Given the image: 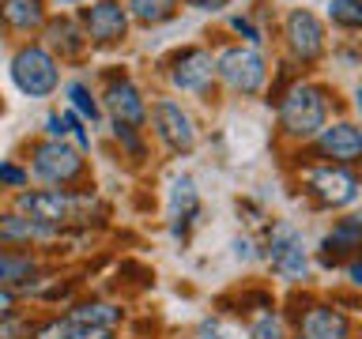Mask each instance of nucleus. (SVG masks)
Segmentation results:
<instances>
[{
    "label": "nucleus",
    "mask_w": 362,
    "mask_h": 339,
    "mask_svg": "<svg viewBox=\"0 0 362 339\" xmlns=\"http://www.w3.org/2000/svg\"><path fill=\"white\" fill-rule=\"evenodd\" d=\"M276 121L279 136L291 143H313L317 132L332 121V90L325 83L294 76L276 98Z\"/></svg>",
    "instance_id": "1"
},
{
    "label": "nucleus",
    "mask_w": 362,
    "mask_h": 339,
    "mask_svg": "<svg viewBox=\"0 0 362 339\" xmlns=\"http://www.w3.org/2000/svg\"><path fill=\"white\" fill-rule=\"evenodd\" d=\"M23 166L38 181H45L49 189H72L87 177L83 151L68 140H49V136H42V140H34L27 147V162Z\"/></svg>",
    "instance_id": "2"
},
{
    "label": "nucleus",
    "mask_w": 362,
    "mask_h": 339,
    "mask_svg": "<svg viewBox=\"0 0 362 339\" xmlns=\"http://www.w3.org/2000/svg\"><path fill=\"white\" fill-rule=\"evenodd\" d=\"M268 76H272L268 56L260 53L257 45L234 42V45H223V49L215 53V79L238 98L260 95V90L268 87Z\"/></svg>",
    "instance_id": "3"
},
{
    "label": "nucleus",
    "mask_w": 362,
    "mask_h": 339,
    "mask_svg": "<svg viewBox=\"0 0 362 339\" xmlns=\"http://www.w3.org/2000/svg\"><path fill=\"white\" fill-rule=\"evenodd\" d=\"M279 38H283L287 64L294 68V72L313 68L328 53V27H325V19L310 8H291L279 23Z\"/></svg>",
    "instance_id": "4"
},
{
    "label": "nucleus",
    "mask_w": 362,
    "mask_h": 339,
    "mask_svg": "<svg viewBox=\"0 0 362 339\" xmlns=\"http://www.w3.org/2000/svg\"><path fill=\"white\" fill-rule=\"evenodd\" d=\"M8 72L27 98H49L61 87V61L42 42H19L8 56Z\"/></svg>",
    "instance_id": "5"
},
{
    "label": "nucleus",
    "mask_w": 362,
    "mask_h": 339,
    "mask_svg": "<svg viewBox=\"0 0 362 339\" xmlns=\"http://www.w3.org/2000/svg\"><path fill=\"white\" fill-rule=\"evenodd\" d=\"M90 203V192H72V189H23L16 192V211L27 219L64 230L72 222H83V208Z\"/></svg>",
    "instance_id": "6"
},
{
    "label": "nucleus",
    "mask_w": 362,
    "mask_h": 339,
    "mask_svg": "<svg viewBox=\"0 0 362 339\" xmlns=\"http://www.w3.org/2000/svg\"><path fill=\"white\" fill-rule=\"evenodd\" d=\"M98 102H102V113H110L113 124H129V129L147 132V95L124 68H106L102 72Z\"/></svg>",
    "instance_id": "7"
},
{
    "label": "nucleus",
    "mask_w": 362,
    "mask_h": 339,
    "mask_svg": "<svg viewBox=\"0 0 362 339\" xmlns=\"http://www.w3.org/2000/svg\"><path fill=\"white\" fill-rule=\"evenodd\" d=\"M147 129L158 140V147H166L170 155H189L200 143V129L192 121V113L170 95H158L147 102Z\"/></svg>",
    "instance_id": "8"
},
{
    "label": "nucleus",
    "mask_w": 362,
    "mask_h": 339,
    "mask_svg": "<svg viewBox=\"0 0 362 339\" xmlns=\"http://www.w3.org/2000/svg\"><path fill=\"white\" fill-rule=\"evenodd\" d=\"M163 76L177 95H192V98L211 95V87L219 83L215 79V53L208 45H181V49H174L163 61Z\"/></svg>",
    "instance_id": "9"
},
{
    "label": "nucleus",
    "mask_w": 362,
    "mask_h": 339,
    "mask_svg": "<svg viewBox=\"0 0 362 339\" xmlns=\"http://www.w3.org/2000/svg\"><path fill=\"white\" fill-rule=\"evenodd\" d=\"M302 185L317 208L332 211V208H347L358 200L362 192V177L351 166H336V162H310L302 170Z\"/></svg>",
    "instance_id": "10"
},
{
    "label": "nucleus",
    "mask_w": 362,
    "mask_h": 339,
    "mask_svg": "<svg viewBox=\"0 0 362 339\" xmlns=\"http://www.w3.org/2000/svg\"><path fill=\"white\" fill-rule=\"evenodd\" d=\"M264 260L287 282H302L310 275V249H305L302 234L291 222H272V230L264 237Z\"/></svg>",
    "instance_id": "11"
},
{
    "label": "nucleus",
    "mask_w": 362,
    "mask_h": 339,
    "mask_svg": "<svg viewBox=\"0 0 362 339\" xmlns=\"http://www.w3.org/2000/svg\"><path fill=\"white\" fill-rule=\"evenodd\" d=\"M79 27H83L90 49H117L129 38V11H124L121 0H90L87 8H79Z\"/></svg>",
    "instance_id": "12"
},
{
    "label": "nucleus",
    "mask_w": 362,
    "mask_h": 339,
    "mask_svg": "<svg viewBox=\"0 0 362 339\" xmlns=\"http://www.w3.org/2000/svg\"><path fill=\"white\" fill-rule=\"evenodd\" d=\"M317 162H336V166H355L362 162V124L351 117L328 121L313 140Z\"/></svg>",
    "instance_id": "13"
},
{
    "label": "nucleus",
    "mask_w": 362,
    "mask_h": 339,
    "mask_svg": "<svg viewBox=\"0 0 362 339\" xmlns=\"http://www.w3.org/2000/svg\"><path fill=\"white\" fill-rule=\"evenodd\" d=\"M38 42L61 64H79V61H87V53H90V42H87V34H83L76 16H49L42 34H38Z\"/></svg>",
    "instance_id": "14"
},
{
    "label": "nucleus",
    "mask_w": 362,
    "mask_h": 339,
    "mask_svg": "<svg viewBox=\"0 0 362 339\" xmlns=\"http://www.w3.org/2000/svg\"><path fill=\"white\" fill-rule=\"evenodd\" d=\"M49 19V0H0V30L19 42H34Z\"/></svg>",
    "instance_id": "15"
},
{
    "label": "nucleus",
    "mask_w": 362,
    "mask_h": 339,
    "mask_svg": "<svg viewBox=\"0 0 362 339\" xmlns=\"http://www.w3.org/2000/svg\"><path fill=\"white\" fill-rule=\"evenodd\" d=\"M294 339H351V321L336 305L313 302L294 324Z\"/></svg>",
    "instance_id": "16"
},
{
    "label": "nucleus",
    "mask_w": 362,
    "mask_h": 339,
    "mask_svg": "<svg viewBox=\"0 0 362 339\" xmlns=\"http://www.w3.org/2000/svg\"><path fill=\"white\" fill-rule=\"evenodd\" d=\"M362 253V215H347V219H336L332 230L321 237V264L336 268V264H347Z\"/></svg>",
    "instance_id": "17"
},
{
    "label": "nucleus",
    "mask_w": 362,
    "mask_h": 339,
    "mask_svg": "<svg viewBox=\"0 0 362 339\" xmlns=\"http://www.w3.org/2000/svg\"><path fill=\"white\" fill-rule=\"evenodd\" d=\"M64 230H53V226H42L27 219L23 211H0V245L8 249H30V245H42V242H57Z\"/></svg>",
    "instance_id": "18"
},
{
    "label": "nucleus",
    "mask_w": 362,
    "mask_h": 339,
    "mask_svg": "<svg viewBox=\"0 0 362 339\" xmlns=\"http://www.w3.org/2000/svg\"><path fill=\"white\" fill-rule=\"evenodd\" d=\"M197 219H200L197 181L192 177H174V185H170V234L185 242L189 230L197 226Z\"/></svg>",
    "instance_id": "19"
},
{
    "label": "nucleus",
    "mask_w": 362,
    "mask_h": 339,
    "mask_svg": "<svg viewBox=\"0 0 362 339\" xmlns=\"http://www.w3.org/2000/svg\"><path fill=\"white\" fill-rule=\"evenodd\" d=\"M68 321L72 324H87V328H113L124 321V309L117 302H102V298H90V302H76L68 309Z\"/></svg>",
    "instance_id": "20"
},
{
    "label": "nucleus",
    "mask_w": 362,
    "mask_h": 339,
    "mask_svg": "<svg viewBox=\"0 0 362 339\" xmlns=\"http://www.w3.org/2000/svg\"><path fill=\"white\" fill-rule=\"evenodd\" d=\"M34 271H38V256L30 249H8L0 245V287H11L19 290Z\"/></svg>",
    "instance_id": "21"
},
{
    "label": "nucleus",
    "mask_w": 362,
    "mask_h": 339,
    "mask_svg": "<svg viewBox=\"0 0 362 339\" xmlns=\"http://www.w3.org/2000/svg\"><path fill=\"white\" fill-rule=\"evenodd\" d=\"M124 11H129L132 23H140V27H163L170 23L181 11V0H121Z\"/></svg>",
    "instance_id": "22"
},
{
    "label": "nucleus",
    "mask_w": 362,
    "mask_h": 339,
    "mask_svg": "<svg viewBox=\"0 0 362 339\" xmlns=\"http://www.w3.org/2000/svg\"><path fill=\"white\" fill-rule=\"evenodd\" d=\"M68 95V109L79 113L87 124H98L102 121V102H98V90L87 83V79H72V83L64 87Z\"/></svg>",
    "instance_id": "23"
},
{
    "label": "nucleus",
    "mask_w": 362,
    "mask_h": 339,
    "mask_svg": "<svg viewBox=\"0 0 362 339\" xmlns=\"http://www.w3.org/2000/svg\"><path fill=\"white\" fill-rule=\"evenodd\" d=\"M328 23L339 30L362 34V0H328Z\"/></svg>",
    "instance_id": "24"
},
{
    "label": "nucleus",
    "mask_w": 362,
    "mask_h": 339,
    "mask_svg": "<svg viewBox=\"0 0 362 339\" xmlns=\"http://www.w3.org/2000/svg\"><path fill=\"white\" fill-rule=\"evenodd\" d=\"M110 129H113V140L121 143V151L129 158H144L147 155V143H144L140 129H129V124H110Z\"/></svg>",
    "instance_id": "25"
},
{
    "label": "nucleus",
    "mask_w": 362,
    "mask_h": 339,
    "mask_svg": "<svg viewBox=\"0 0 362 339\" xmlns=\"http://www.w3.org/2000/svg\"><path fill=\"white\" fill-rule=\"evenodd\" d=\"M27 181H30V170L23 162H16V158H4V162H0V189L23 192V189H27Z\"/></svg>",
    "instance_id": "26"
},
{
    "label": "nucleus",
    "mask_w": 362,
    "mask_h": 339,
    "mask_svg": "<svg viewBox=\"0 0 362 339\" xmlns=\"http://www.w3.org/2000/svg\"><path fill=\"white\" fill-rule=\"evenodd\" d=\"M249 339H287V332H283V321L276 313H260L249 324Z\"/></svg>",
    "instance_id": "27"
},
{
    "label": "nucleus",
    "mask_w": 362,
    "mask_h": 339,
    "mask_svg": "<svg viewBox=\"0 0 362 339\" xmlns=\"http://www.w3.org/2000/svg\"><path fill=\"white\" fill-rule=\"evenodd\" d=\"M230 30L242 34L245 45H257V49H260V42H264V30L253 23V16H249V11H242V16H230Z\"/></svg>",
    "instance_id": "28"
},
{
    "label": "nucleus",
    "mask_w": 362,
    "mask_h": 339,
    "mask_svg": "<svg viewBox=\"0 0 362 339\" xmlns=\"http://www.w3.org/2000/svg\"><path fill=\"white\" fill-rule=\"evenodd\" d=\"M68 332H72V321H68V316H53V321L34 324L30 339H68Z\"/></svg>",
    "instance_id": "29"
},
{
    "label": "nucleus",
    "mask_w": 362,
    "mask_h": 339,
    "mask_svg": "<svg viewBox=\"0 0 362 339\" xmlns=\"http://www.w3.org/2000/svg\"><path fill=\"white\" fill-rule=\"evenodd\" d=\"M30 335H34V321H27L23 313L0 321V339H30Z\"/></svg>",
    "instance_id": "30"
},
{
    "label": "nucleus",
    "mask_w": 362,
    "mask_h": 339,
    "mask_svg": "<svg viewBox=\"0 0 362 339\" xmlns=\"http://www.w3.org/2000/svg\"><path fill=\"white\" fill-rule=\"evenodd\" d=\"M189 11H200V16H223L230 8V0H181Z\"/></svg>",
    "instance_id": "31"
},
{
    "label": "nucleus",
    "mask_w": 362,
    "mask_h": 339,
    "mask_svg": "<svg viewBox=\"0 0 362 339\" xmlns=\"http://www.w3.org/2000/svg\"><path fill=\"white\" fill-rule=\"evenodd\" d=\"M68 339H117L113 328H87V324H72Z\"/></svg>",
    "instance_id": "32"
},
{
    "label": "nucleus",
    "mask_w": 362,
    "mask_h": 339,
    "mask_svg": "<svg viewBox=\"0 0 362 339\" xmlns=\"http://www.w3.org/2000/svg\"><path fill=\"white\" fill-rule=\"evenodd\" d=\"M45 136H49V140H68V129H64V117H61V109L45 113Z\"/></svg>",
    "instance_id": "33"
},
{
    "label": "nucleus",
    "mask_w": 362,
    "mask_h": 339,
    "mask_svg": "<svg viewBox=\"0 0 362 339\" xmlns=\"http://www.w3.org/2000/svg\"><path fill=\"white\" fill-rule=\"evenodd\" d=\"M16 313H19V294L11 287H0V321H8Z\"/></svg>",
    "instance_id": "34"
},
{
    "label": "nucleus",
    "mask_w": 362,
    "mask_h": 339,
    "mask_svg": "<svg viewBox=\"0 0 362 339\" xmlns=\"http://www.w3.org/2000/svg\"><path fill=\"white\" fill-rule=\"evenodd\" d=\"M347 275H351V282H355V287H362V253H358L355 260H347Z\"/></svg>",
    "instance_id": "35"
},
{
    "label": "nucleus",
    "mask_w": 362,
    "mask_h": 339,
    "mask_svg": "<svg viewBox=\"0 0 362 339\" xmlns=\"http://www.w3.org/2000/svg\"><path fill=\"white\" fill-rule=\"evenodd\" d=\"M200 339H223L219 324H215V321H204V324H200Z\"/></svg>",
    "instance_id": "36"
},
{
    "label": "nucleus",
    "mask_w": 362,
    "mask_h": 339,
    "mask_svg": "<svg viewBox=\"0 0 362 339\" xmlns=\"http://www.w3.org/2000/svg\"><path fill=\"white\" fill-rule=\"evenodd\" d=\"M53 8H87L90 0H49Z\"/></svg>",
    "instance_id": "37"
},
{
    "label": "nucleus",
    "mask_w": 362,
    "mask_h": 339,
    "mask_svg": "<svg viewBox=\"0 0 362 339\" xmlns=\"http://www.w3.org/2000/svg\"><path fill=\"white\" fill-rule=\"evenodd\" d=\"M355 109L362 113V79H358V87H355Z\"/></svg>",
    "instance_id": "38"
},
{
    "label": "nucleus",
    "mask_w": 362,
    "mask_h": 339,
    "mask_svg": "<svg viewBox=\"0 0 362 339\" xmlns=\"http://www.w3.org/2000/svg\"><path fill=\"white\" fill-rule=\"evenodd\" d=\"M0 113H4V102H0Z\"/></svg>",
    "instance_id": "39"
}]
</instances>
